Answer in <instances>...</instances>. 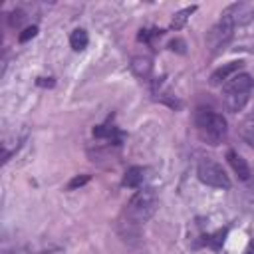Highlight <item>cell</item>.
I'll use <instances>...</instances> for the list:
<instances>
[{
	"mask_svg": "<svg viewBox=\"0 0 254 254\" xmlns=\"http://www.w3.org/2000/svg\"><path fill=\"white\" fill-rule=\"evenodd\" d=\"M194 125L200 139L208 145H218L226 135V119L208 107H198L194 111Z\"/></svg>",
	"mask_w": 254,
	"mask_h": 254,
	"instance_id": "cell-1",
	"label": "cell"
},
{
	"mask_svg": "<svg viewBox=\"0 0 254 254\" xmlns=\"http://www.w3.org/2000/svg\"><path fill=\"white\" fill-rule=\"evenodd\" d=\"M157 206H159V200H157V194H155L153 189H143V190H139V192L129 200V204H127V208H125V218H127L125 224L131 226V228H135V226L147 222V220L155 214Z\"/></svg>",
	"mask_w": 254,
	"mask_h": 254,
	"instance_id": "cell-2",
	"label": "cell"
},
{
	"mask_svg": "<svg viewBox=\"0 0 254 254\" xmlns=\"http://www.w3.org/2000/svg\"><path fill=\"white\" fill-rule=\"evenodd\" d=\"M196 175L198 179L208 185V187H214V189H230V179L228 175L224 173V169L214 163L212 159H202L196 167Z\"/></svg>",
	"mask_w": 254,
	"mask_h": 254,
	"instance_id": "cell-3",
	"label": "cell"
},
{
	"mask_svg": "<svg viewBox=\"0 0 254 254\" xmlns=\"http://www.w3.org/2000/svg\"><path fill=\"white\" fill-rule=\"evenodd\" d=\"M232 32H234V20H232V16L226 12V14L212 26V30L208 32L206 42H208L210 52L214 54V52H218L220 48H224V46L228 44V40L232 38Z\"/></svg>",
	"mask_w": 254,
	"mask_h": 254,
	"instance_id": "cell-4",
	"label": "cell"
},
{
	"mask_svg": "<svg viewBox=\"0 0 254 254\" xmlns=\"http://www.w3.org/2000/svg\"><path fill=\"white\" fill-rule=\"evenodd\" d=\"M252 87H254V79L250 73H236L222 85V91L224 93H250Z\"/></svg>",
	"mask_w": 254,
	"mask_h": 254,
	"instance_id": "cell-5",
	"label": "cell"
},
{
	"mask_svg": "<svg viewBox=\"0 0 254 254\" xmlns=\"http://www.w3.org/2000/svg\"><path fill=\"white\" fill-rule=\"evenodd\" d=\"M242 67V62H230V64H224L222 67H218L212 75H210V83L212 85H224L238 69Z\"/></svg>",
	"mask_w": 254,
	"mask_h": 254,
	"instance_id": "cell-6",
	"label": "cell"
},
{
	"mask_svg": "<svg viewBox=\"0 0 254 254\" xmlns=\"http://www.w3.org/2000/svg\"><path fill=\"white\" fill-rule=\"evenodd\" d=\"M226 159H228V163H230L232 171L238 175V179H240V181H250V175H252V173H250V167H248V163H246V161H244L236 151H232V149H230V151L226 153Z\"/></svg>",
	"mask_w": 254,
	"mask_h": 254,
	"instance_id": "cell-7",
	"label": "cell"
},
{
	"mask_svg": "<svg viewBox=\"0 0 254 254\" xmlns=\"http://www.w3.org/2000/svg\"><path fill=\"white\" fill-rule=\"evenodd\" d=\"M248 95H250V93H224V105H226V109H228L230 113L240 111V109L246 105Z\"/></svg>",
	"mask_w": 254,
	"mask_h": 254,
	"instance_id": "cell-8",
	"label": "cell"
},
{
	"mask_svg": "<svg viewBox=\"0 0 254 254\" xmlns=\"http://www.w3.org/2000/svg\"><path fill=\"white\" fill-rule=\"evenodd\" d=\"M143 179H145V169L143 167H131V169H127V173L123 177V185L129 189H135L143 183Z\"/></svg>",
	"mask_w": 254,
	"mask_h": 254,
	"instance_id": "cell-9",
	"label": "cell"
},
{
	"mask_svg": "<svg viewBox=\"0 0 254 254\" xmlns=\"http://www.w3.org/2000/svg\"><path fill=\"white\" fill-rule=\"evenodd\" d=\"M87 42H89L87 32H85V30H81V28L73 30V32H71V36H69V46H71L75 52L85 50V48H87Z\"/></svg>",
	"mask_w": 254,
	"mask_h": 254,
	"instance_id": "cell-10",
	"label": "cell"
},
{
	"mask_svg": "<svg viewBox=\"0 0 254 254\" xmlns=\"http://www.w3.org/2000/svg\"><path fill=\"white\" fill-rule=\"evenodd\" d=\"M194 10H196V6H189V8H183V10H179V12L175 14V18H173L171 26H173L175 30L183 28V26H185V22H187V18H189V16H190Z\"/></svg>",
	"mask_w": 254,
	"mask_h": 254,
	"instance_id": "cell-11",
	"label": "cell"
},
{
	"mask_svg": "<svg viewBox=\"0 0 254 254\" xmlns=\"http://www.w3.org/2000/svg\"><path fill=\"white\" fill-rule=\"evenodd\" d=\"M133 69H135L137 75L147 77L151 73V60L149 58H135L133 60Z\"/></svg>",
	"mask_w": 254,
	"mask_h": 254,
	"instance_id": "cell-12",
	"label": "cell"
},
{
	"mask_svg": "<svg viewBox=\"0 0 254 254\" xmlns=\"http://www.w3.org/2000/svg\"><path fill=\"white\" fill-rule=\"evenodd\" d=\"M226 228H222V230H216L214 234H210V236H206V244L210 246V248H214V250H218L220 246H222V242H224V236H226Z\"/></svg>",
	"mask_w": 254,
	"mask_h": 254,
	"instance_id": "cell-13",
	"label": "cell"
},
{
	"mask_svg": "<svg viewBox=\"0 0 254 254\" xmlns=\"http://www.w3.org/2000/svg\"><path fill=\"white\" fill-rule=\"evenodd\" d=\"M24 20H26V14H24L22 10H14V12H10L8 24H10L12 28H20V26L24 24Z\"/></svg>",
	"mask_w": 254,
	"mask_h": 254,
	"instance_id": "cell-14",
	"label": "cell"
},
{
	"mask_svg": "<svg viewBox=\"0 0 254 254\" xmlns=\"http://www.w3.org/2000/svg\"><path fill=\"white\" fill-rule=\"evenodd\" d=\"M240 135H242L244 143H248V147L254 149V125H246V127L240 131Z\"/></svg>",
	"mask_w": 254,
	"mask_h": 254,
	"instance_id": "cell-15",
	"label": "cell"
},
{
	"mask_svg": "<svg viewBox=\"0 0 254 254\" xmlns=\"http://www.w3.org/2000/svg\"><path fill=\"white\" fill-rule=\"evenodd\" d=\"M89 181V175H77V177H73L71 181H69V185H67V189L69 190H75V189H79V187H83L85 183Z\"/></svg>",
	"mask_w": 254,
	"mask_h": 254,
	"instance_id": "cell-16",
	"label": "cell"
},
{
	"mask_svg": "<svg viewBox=\"0 0 254 254\" xmlns=\"http://www.w3.org/2000/svg\"><path fill=\"white\" fill-rule=\"evenodd\" d=\"M36 34H38V28H36V26H30V28H26V30L20 34V42H28V40H32Z\"/></svg>",
	"mask_w": 254,
	"mask_h": 254,
	"instance_id": "cell-17",
	"label": "cell"
},
{
	"mask_svg": "<svg viewBox=\"0 0 254 254\" xmlns=\"http://www.w3.org/2000/svg\"><path fill=\"white\" fill-rule=\"evenodd\" d=\"M183 46H185V44H183V42H181V40H173V42H171V44H169V48H171V50H173V52H175V50H177V52H181V54H183V52H185V50H183Z\"/></svg>",
	"mask_w": 254,
	"mask_h": 254,
	"instance_id": "cell-18",
	"label": "cell"
},
{
	"mask_svg": "<svg viewBox=\"0 0 254 254\" xmlns=\"http://www.w3.org/2000/svg\"><path fill=\"white\" fill-rule=\"evenodd\" d=\"M38 85H44V87L48 85V87H52V85H54V79H52V77H38Z\"/></svg>",
	"mask_w": 254,
	"mask_h": 254,
	"instance_id": "cell-19",
	"label": "cell"
},
{
	"mask_svg": "<svg viewBox=\"0 0 254 254\" xmlns=\"http://www.w3.org/2000/svg\"><path fill=\"white\" fill-rule=\"evenodd\" d=\"M246 254H254V242H250V246H248V250H246Z\"/></svg>",
	"mask_w": 254,
	"mask_h": 254,
	"instance_id": "cell-20",
	"label": "cell"
},
{
	"mask_svg": "<svg viewBox=\"0 0 254 254\" xmlns=\"http://www.w3.org/2000/svg\"><path fill=\"white\" fill-rule=\"evenodd\" d=\"M248 192L254 194V179H252V183H250V187H248Z\"/></svg>",
	"mask_w": 254,
	"mask_h": 254,
	"instance_id": "cell-21",
	"label": "cell"
},
{
	"mask_svg": "<svg viewBox=\"0 0 254 254\" xmlns=\"http://www.w3.org/2000/svg\"><path fill=\"white\" fill-rule=\"evenodd\" d=\"M248 119H250V121H252V123H254V111H252V113H250V115H248Z\"/></svg>",
	"mask_w": 254,
	"mask_h": 254,
	"instance_id": "cell-22",
	"label": "cell"
}]
</instances>
